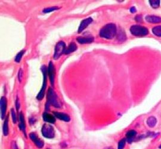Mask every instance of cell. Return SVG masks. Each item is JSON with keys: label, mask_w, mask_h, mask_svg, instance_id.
<instances>
[{"label": "cell", "mask_w": 161, "mask_h": 149, "mask_svg": "<svg viewBox=\"0 0 161 149\" xmlns=\"http://www.w3.org/2000/svg\"><path fill=\"white\" fill-rule=\"evenodd\" d=\"M29 137L35 144V146L39 149H41L44 146V142L39 138V137L35 133L29 134Z\"/></svg>", "instance_id": "cell-10"}, {"label": "cell", "mask_w": 161, "mask_h": 149, "mask_svg": "<svg viewBox=\"0 0 161 149\" xmlns=\"http://www.w3.org/2000/svg\"><path fill=\"white\" fill-rule=\"evenodd\" d=\"M58 7H48V8H44L42 11L43 13H50V12H53L54 11H56L59 10Z\"/></svg>", "instance_id": "cell-24"}, {"label": "cell", "mask_w": 161, "mask_h": 149, "mask_svg": "<svg viewBox=\"0 0 161 149\" xmlns=\"http://www.w3.org/2000/svg\"><path fill=\"white\" fill-rule=\"evenodd\" d=\"M147 22L152 24H159L161 22V17L156 16H147L146 17Z\"/></svg>", "instance_id": "cell-14"}, {"label": "cell", "mask_w": 161, "mask_h": 149, "mask_svg": "<svg viewBox=\"0 0 161 149\" xmlns=\"http://www.w3.org/2000/svg\"><path fill=\"white\" fill-rule=\"evenodd\" d=\"M150 1V4L151 5V6L154 8H158L159 7L160 5V1L158 0H152V1Z\"/></svg>", "instance_id": "cell-23"}, {"label": "cell", "mask_w": 161, "mask_h": 149, "mask_svg": "<svg viewBox=\"0 0 161 149\" xmlns=\"http://www.w3.org/2000/svg\"><path fill=\"white\" fill-rule=\"evenodd\" d=\"M11 117H12V120L14 124H16L17 122V117H16V113L15 112V110L13 109H11Z\"/></svg>", "instance_id": "cell-26"}, {"label": "cell", "mask_w": 161, "mask_h": 149, "mask_svg": "<svg viewBox=\"0 0 161 149\" xmlns=\"http://www.w3.org/2000/svg\"><path fill=\"white\" fill-rule=\"evenodd\" d=\"M66 44L63 41H59L57 43L56 46L54 49V53L53 55V59L54 60H57L61 55L64 54V51L66 50Z\"/></svg>", "instance_id": "cell-6"}, {"label": "cell", "mask_w": 161, "mask_h": 149, "mask_svg": "<svg viewBox=\"0 0 161 149\" xmlns=\"http://www.w3.org/2000/svg\"><path fill=\"white\" fill-rule=\"evenodd\" d=\"M7 99L3 96L1 97L0 100V106H1V118L2 119H4L6 116V110H7Z\"/></svg>", "instance_id": "cell-8"}, {"label": "cell", "mask_w": 161, "mask_h": 149, "mask_svg": "<svg viewBox=\"0 0 161 149\" xmlns=\"http://www.w3.org/2000/svg\"><path fill=\"white\" fill-rule=\"evenodd\" d=\"M41 72H42L43 75V84L41 88V90L40 91V93L37 96V98L38 100H41L43 99L44 95H45V91H46V88L47 86V75H48V68L45 65H43L41 68Z\"/></svg>", "instance_id": "cell-3"}, {"label": "cell", "mask_w": 161, "mask_h": 149, "mask_svg": "<svg viewBox=\"0 0 161 149\" xmlns=\"http://www.w3.org/2000/svg\"><path fill=\"white\" fill-rule=\"evenodd\" d=\"M47 99V104L46 105V107H48L49 105H51L53 107L56 108L62 107V103L60 101L59 97L55 93L53 89L51 88V87L48 88Z\"/></svg>", "instance_id": "cell-2"}, {"label": "cell", "mask_w": 161, "mask_h": 149, "mask_svg": "<svg viewBox=\"0 0 161 149\" xmlns=\"http://www.w3.org/2000/svg\"><path fill=\"white\" fill-rule=\"evenodd\" d=\"M136 134H137V133L134 130H129L126 134L127 140L129 142H131V141H133V139L136 135Z\"/></svg>", "instance_id": "cell-17"}, {"label": "cell", "mask_w": 161, "mask_h": 149, "mask_svg": "<svg viewBox=\"0 0 161 149\" xmlns=\"http://www.w3.org/2000/svg\"><path fill=\"white\" fill-rule=\"evenodd\" d=\"M125 142H126V140L125 138H123L119 141L118 149H124L125 145Z\"/></svg>", "instance_id": "cell-25"}, {"label": "cell", "mask_w": 161, "mask_h": 149, "mask_svg": "<svg viewBox=\"0 0 161 149\" xmlns=\"http://www.w3.org/2000/svg\"><path fill=\"white\" fill-rule=\"evenodd\" d=\"M53 114H54V116H56L59 119H60V120H62V121H63L64 122H69L71 121V118L69 116V115L66 114V113H64L54 112Z\"/></svg>", "instance_id": "cell-12"}, {"label": "cell", "mask_w": 161, "mask_h": 149, "mask_svg": "<svg viewBox=\"0 0 161 149\" xmlns=\"http://www.w3.org/2000/svg\"><path fill=\"white\" fill-rule=\"evenodd\" d=\"M130 32L132 35L137 37H143L147 35L149 33L148 29L139 25H133L130 28Z\"/></svg>", "instance_id": "cell-4"}, {"label": "cell", "mask_w": 161, "mask_h": 149, "mask_svg": "<svg viewBox=\"0 0 161 149\" xmlns=\"http://www.w3.org/2000/svg\"><path fill=\"white\" fill-rule=\"evenodd\" d=\"M22 77H23V71L20 69L19 71V73H18V79H19V82L22 81Z\"/></svg>", "instance_id": "cell-27"}, {"label": "cell", "mask_w": 161, "mask_h": 149, "mask_svg": "<svg viewBox=\"0 0 161 149\" xmlns=\"http://www.w3.org/2000/svg\"><path fill=\"white\" fill-rule=\"evenodd\" d=\"M147 125L149 127L153 128L156 125V119L154 118V116L149 117V118L147 119Z\"/></svg>", "instance_id": "cell-19"}, {"label": "cell", "mask_w": 161, "mask_h": 149, "mask_svg": "<svg viewBox=\"0 0 161 149\" xmlns=\"http://www.w3.org/2000/svg\"><path fill=\"white\" fill-rule=\"evenodd\" d=\"M19 128L20 129L25 133V128H26V124H25V121H24V115L22 112H20L19 114Z\"/></svg>", "instance_id": "cell-16"}, {"label": "cell", "mask_w": 161, "mask_h": 149, "mask_svg": "<svg viewBox=\"0 0 161 149\" xmlns=\"http://www.w3.org/2000/svg\"><path fill=\"white\" fill-rule=\"evenodd\" d=\"M41 132L43 136L47 138H53L55 135L54 128L49 124H44L41 129Z\"/></svg>", "instance_id": "cell-5"}, {"label": "cell", "mask_w": 161, "mask_h": 149, "mask_svg": "<svg viewBox=\"0 0 161 149\" xmlns=\"http://www.w3.org/2000/svg\"><path fill=\"white\" fill-rule=\"evenodd\" d=\"M152 32L156 36L161 37V26L154 27L152 29Z\"/></svg>", "instance_id": "cell-21"}, {"label": "cell", "mask_w": 161, "mask_h": 149, "mask_svg": "<svg viewBox=\"0 0 161 149\" xmlns=\"http://www.w3.org/2000/svg\"><path fill=\"white\" fill-rule=\"evenodd\" d=\"M117 33V28L114 24H108L100 29L99 33L101 38L107 39H112L116 36Z\"/></svg>", "instance_id": "cell-1"}, {"label": "cell", "mask_w": 161, "mask_h": 149, "mask_svg": "<svg viewBox=\"0 0 161 149\" xmlns=\"http://www.w3.org/2000/svg\"><path fill=\"white\" fill-rule=\"evenodd\" d=\"M92 22H93V19L91 17L87 18L82 20L78 28V33H80L84 31L89 26V24H90Z\"/></svg>", "instance_id": "cell-9"}, {"label": "cell", "mask_w": 161, "mask_h": 149, "mask_svg": "<svg viewBox=\"0 0 161 149\" xmlns=\"http://www.w3.org/2000/svg\"><path fill=\"white\" fill-rule=\"evenodd\" d=\"M3 134L5 136H7L8 134V116L6 118L3 124Z\"/></svg>", "instance_id": "cell-18"}, {"label": "cell", "mask_w": 161, "mask_h": 149, "mask_svg": "<svg viewBox=\"0 0 161 149\" xmlns=\"http://www.w3.org/2000/svg\"><path fill=\"white\" fill-rule=\"evenodd\" d=\"M55 75H56V72H55L54 66L52 62H50L48 66V75L50 81V83L53 86H54V84Z\"/></svg>", "instance_id": "cell-7"}, {"label": "cell", "mask_w": 161, "mask_h": 149, "mask_svg": "<svg viewBox=\"0 0 161 149\" xmlns=\"http://www.w3.org/2000/svg\"><path fill=\"white\" fill-rule=\"evenodd\" d=\"M42 118L45 122H48L50 124H54L56 122L55 117L53 115H52L48 113H47V112H44L43 113Z\"/></svg>", "instance_id": "cell-13"}, {"label": "cell", "mask_w": 161, "mask_h": 149, "mask_svg": "<svg viewBox=\"0 0 161 149\" xmlns=\"http://www.w3.org/2000/svg\"><path fill=\"white\" fill-rule=\"evenodd\" d=\"M131 13H135L136 12V8L134 7H133L132 8H131Z\"/></svg>", "instance_id": "cell-30"}, {"label": "cell", "mask_w": 161, "mask_h": 149, "mask_svg": "<svg viewBox=\"0 0 161 149\" xmlns=\"http://www.w3.org/2000/svg\"><path fill=\"white\" fill-rule=\"evenodd\" d=\"M78 48V47L76 46V44L74 42H71L69 46L67 47L64 51V55H69L71 53H72L73 52L75 51Z\"/></svg>", "instance_id": "cell-15"}, {"label": "cell", "mask_w": 161, "mask_h": 149, "mask_svg": "<svg viewBox=\"0 0 161 149\" xmlns=\"http://www.w3.org/2000/svg\"><path fill=\"white\" fill-rule=\"evenodd\" d=\"M112 149V148H111V147H109V148H107V149Z\"/></svg>", "instance_id": "cell-31"}, {"label": "cell", "mask_w": 161, "mask_h": 149, "mask_svg": "<svg viewBox=\"0 0 161 149\" xmlns=\"http://www.w3.org/2000/svg\"><path fill=\"white\" fill-rule=\"evenodd\" d=\"M118 38L121 41H124L126 39V35H125V33L124 31H120L118 33Z\"/></svg>", "instance_id": "cell-22"}, {"label": "cell", "mask_w": 161, "mask_h": 149, "mask_svg": "<svg viewBox=\"0 0 161 149\" xmlns=\"http://www.w3.org/2000/svg\"><path fill=\"white\" fill-rule=\"evenodd\" d=\"M24 53H25V50H23L17 53V55H16L15 59V60L16 62L19 63L20 62L22 57H23V55H24Z\"/></svg>", "instance_id": "cell-20"}, {"label": "cell", "mask_w": 161, "mask_h": 149, "mask_svg": "<svg viewBox=\"0 0 161 149\" xmlns=\"http://www.w3.org/2000/svg\"><path fill=\"white\" fill-rule=\"evenodd\" d=\"M136 20L137 22H140L141 20H142V18H141V16H140V15H138V16L136 17Z\"/></svg>", "instance_id": "cell-28"}, {"label": "cell", "mask_w": 161, "mask_h": 149, "mask_svg": "<svg viewBox=\"0 0 161 149\" xmlns=\"http://www.w3.org/2000/svg\"><path fill=\"white\" fill-rule=\"evenodd\" d=\"M159 149H161V146H159Z\"/></svg>", "instance_id": "cell-32"}, {"label": "cell", "mask_w": 161, "mask_h": 149, "mask_svg": "<svg viewBox=\"0 0 161 149\" xmlns=\"http://www.w3.org/2000/svg\"><path fill=\"white\" fill-rule=\"evenodd\" d=\"M94 37L92 36H87V37H79L76 38V41L81 44H89L91 43L92 42L94 41Z\"/></svg>", "instance_id": "cell-11"}, {"label": "cell", "mask_w": 161, "mask_h": 149, "mask_svg": "<svg viewBox=\"0 0 161 149\" xmlns=\"http://www.w3.org/2000/svg\"><path fill=\"white\" fill-rule=\"evenodd\" d=\"M16 105L17 110H19V107H20V104H19V102L18 99H17V100H16Z\"/></svg>", "instance_id": "cell-29"}, {"label": "cell", "mask_w": 161, "mask_h": 149, "mask_svg": "<svg viewBox=\"0 0 161 149\" xmlns=\"http://www.w3.org/2000/svg\"></svg>", "instance_id": "cell-33"}]
</instances>
